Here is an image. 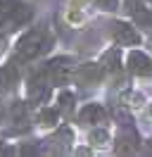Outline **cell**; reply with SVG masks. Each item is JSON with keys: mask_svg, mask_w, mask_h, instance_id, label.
<instances>
[{"mask_svg": "<svg viewBox=\"0 0 152 157\" xmlns=\"http://www.w3.org/2000/svg\"><path fill=\"white\" fill-rule=\"evenodd\" d=\"M100 19H102V36L107 43H114L124 50L147 45V33L126 14H112V17H100Z\"/></svg>", "mask_w": 152, "mask_h": 157, "instance_id": "obj_2", "label": "cell"}, {"mask_svg": "<svg viewBox=\"0 0 152 157\" xmlns=\"http://www.w3.org/2000/svg\"><path fill=\"white\" fill-rule=\"evenodd\" d=\"M38 19V7L31 0H0V29L14 38Z\"/></svg>", "mask_w": 152, "mask_h": 157, "instance_id": "obj_4", "label": "cell"}, {"mask_svg": "<svg viewBox=\"0 0 152 157\" xmlns=\"http://www.w3.org/2000/svg\"><path fill=\"white\" fill-rule=\"evenodd\" d=\"M126 71L133 83L152 88V50L147 45L126 50Z\"/></svg>", "mask_w": 152, "mask_h": 157, "instance_id": "obj_8", "label": "cell"}, {"mask_svg": "<svg viewBox=\"0 0 152 157\" xmlns=\"http://www.w3.org/2000/svg\"><path fill=\"white\" fill-rule=\"evenodd\" d=\"M40 62H43V67H45L55 90L64 88V86H71L76 64H78V57H76L74 52H69V50H55L52 55H48V57L40 59Z\"/></svg>", "mask_w": 152, "mask_h": 157, "instance_id": "obj_7", "label": "cell"}, {"mask_svg": "<svg viewBox=\"0 0 152 157\" xmlns=\"http://www.w3.org/2000/svg\"><path fill=\"white\" fill-rule=\"evenodd\" d=\"M147 2H150V5H152V0H147Z\"/></svg>", "mask_w": 152, "mask_h": 157, "instance_id": "obj_14", "label": "cell"}, {"mask_svg": "<svg viewBox=\"0 0 152 157\" xmlns=\"http://www.w3.org/2000/svg\"><path fill=\"white\" fill-rule=\"evenodd\" d=\"M81 140L88 147H93L95 155H112V143H114V126L102 124V126H90L81 131Z\"/></svg>", "mask_w": 152, "mask_h": 157, "instance_id": "obj_9", "label": "cell"}, {"mask_svg": "<svg viewBox=\"0 0 152 157\" xmlns=\"http://www.w3.org/2000/svg\"><path fill=\"white\" fill-rule=\"evenodd\" d=\"M10 43H12V38H10V36H7L2 29H0V59H2V57L10 52Z\"/></svg>", "mask_w": 152, "mask_h": 157, "instance_id": "obj_13", "label": "cell"}, {"mask_svg": "<svg viewBox=\"0 0 152 157\" xmlns=\"http://www.w3.org/2000/svg\"><path fill=\"white\" fill-rule=\"evenodd\" d=\"M55 50H59V31H57V24H52L50 17L36 19L31 26L19 31L10 43V55H14L26 67L45 59Z\"/></svg>", "mask_w": 152, "mask_h": 157, "instance_id": "obj_1", "label": "cell"}, {"mask_svg": "<svg viewBox=\"0 0 152 157\" xmlns=\"http://www.w3.org/2000/svg\"><path fill=\"white\" fill-rule=\"evenodd\" d=\"M52 102L57 105V109L62 112L64 121H74L76 109L81 105V95L74 90V86H64V88H57L52 95Z\"/></svg>", "mask_w": 152, "mask_h": 157, "instance_id": "obj_11", "label": "cell"}, {"mask_svg": "<svg viewBox=\"0 0 152 157\" xmlns=\"http://www.w3.org/2000/svg\"><path fill=\"white\" fill-rule=\"evenodd\" d=\"M90 10L93 14L100 17H112V14H121L124 12V0H90Z\"/></svg>", "mask_w": 152, "mask_h": 157, "instance_id": "obj_12", "label": "cell"}, {"mask_svg": "<svg viewBox=\"0 0 152 157\" xmlns=\"http://www.w3.org/2000/svg\"><path fill=\"white\" fill-rule=\"evenodd\" d=\"M21 95L26 98V102L31 105V109H36V107H40V105H45V102L52 100L55 86H52V81L48 76L43 62H36V64L26 67L24 83H21Z\"/></svg>", "mask_w": 152, "mask_h": 157, "instance_id": "obj_5", "label": "cell"}, {"mask_svg": "<svg viewBox=\"0 0 152 157\" xmlns=\"http://www.w3.org/2000/svg\"><path fill=\"white\" fill-rule=\"evenodd\" d=\"M71 86L81 95V100L104 95V90H107V71L102 69L100 59L97 57L78 59L74 78H71Z\"/></svg>", "mask_w": 152, "mask_h": 157, "instance_id": "obj_3", "label": "cell"}, {"mask_svg": "<svg viewBox=\"0 0 152 157\" xmlns=\"http://www.w3.org/2000/svg\"><path fill=\"white\" fill-rule=\"evenodd\" d=\"M62 121H64V117H62V112L57 109V105L52 100L33 109V128H36L38 136H45L50 131H55Z\"/></svg>", "mask_w": 152, "mask_h": 157, "instance_id": "obj_10", "label": "cell"}, {"mask_svg": "<svg viewBox=\"0 0 152 157\" xmlns=\"http://www.w3.org/2000/svg\"><path fill=\"white\" fill-rule=\"evenodd\" d=\"M74 124L78 131H86L90 126H102V124H112V107L104 95L97 98H86L81 100V105L76 109Z\"/></svg>", "mask_w": 152, "mask_h": 157, "instance_id": "obj_6", "label": "cell"}]
</instances>
